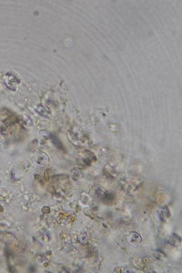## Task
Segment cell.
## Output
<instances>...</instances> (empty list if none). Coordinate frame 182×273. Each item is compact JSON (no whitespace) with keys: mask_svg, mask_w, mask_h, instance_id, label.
Wrapping results in <instances>:
<instances>
[{"mask_svg":"<svg viewBox=\"0 0 182 273\" xmlns=\"http://www.w3.org/2000/svg\"><path fill=\"white\" fill-rule=\"evenodd\" d=\"M94 156L90 152H85L82 154V156L79 158L80 163L84 166H88L91 165L92 162L93 160Z\"/></svg>","mask_w":182,"mask_h":273,"instance_id":"cell-1","label":"cell"},{"mask_svg":"<svg viewBox=\"0 0 182 273\" xmlns=\"http://www.w3.org/2000/svg\"><path fill=\"white\" fill-rule=\"evenodd\" d=\"M169 210L168 209V208H163L160 210V217L161 220L165 221L169 217Z\"/></svg>","mask_w":182,"mask_h":273,"instance_id":"cell-3","label":"cell"},{"mask_svg":"<svg viewBox=\"0 0 182 273\" xmlns=\"http://www.w3.org/2000/svg\"><path fill=\"white\" fill-rule=\"evenodd\" d=\"M129 241L132 244H139L142 241V238L137 233L132 232L129 235Z\"/></svg>","mask_w":182,"mask_h":273,"instance_id":"cell-2","label":"cell"},{"mask_svg":"<svg viewBox=\"0 0 182 273\" xmlns=\"http://www.w3.org/2000/svg\"><path fill=\"white\" fill-rule=\"evenodd\" d=\"M169 242H170L172 245H178V244L181 242V239L179 238L178 236H174V235H173L172 237H171Z\"/></svg>","mask_w":182,"mask_h":273,"instance_id":"cell-4","label":"cell"}]
</instances>
